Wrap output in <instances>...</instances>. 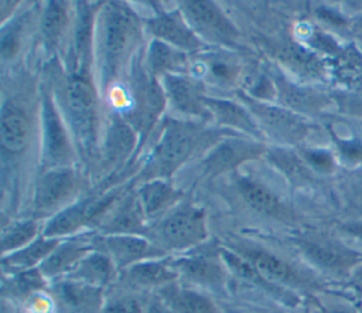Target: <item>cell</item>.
I'll return each instance as SVG.
<instances>
[{"label": "cell", "mask_w": 362, "mask_h": 313, "mask_svg": "<svg viewBox=\"0 0 362 313\" xmlns=\"http://www.w3.org/2000/svg\"><path fill=\"white\" fill-rule=\"evenodd\" d=\"M144 313H170L167 306L161 302V299L157 296L151 303H148L144 307Z\"/></svg>", "instance_id": "cell-47"}, {"label": "cell", "mask_w": 362, "mask_h": 313, "mask_svg": "<svg viewBox=\"0 0 362 313\" xmlns=\"http://www.w3.org/2000/svg\"><path fill=\"white\" fill-rule=\"evenodd\" d=\"M68 6L65 1H48L41 16L40 30L44 47L54 51L62 40L68 25Z\"/></svg>", "instance_id": "cell-35"}, {"label": "cell", "mask_w": 362, "mask_h": 313, "mask_svg": "<svg viewBox=\"0 0 362 313\" xmlns=\"http://www.w3.org/2000/svg\"><path fill=\"white\" fill-rule=\"evenodd\" d=\"M308 313H362L359 307L348 300H332V302H317Z\"/></svg>", "instance_id": "cell-43"}, {"label": "cell", "mask_w": 362, "mask_h": 313, "mask_svg": "<svg viewBox=\"0 0 362 313\" xmlns=\"http://www.w3.org/2000/svg\"><path fill=\"white\" fill-rule=\"evenodd\" d=\"M337 142L338 152L341 157L351 163V164H359L362 163V139H338L334 137Z\"/></svg>", "instance_id": "cell-42"}, {"label": "cell", "mask_w": 362, "mask_h": 313, "mask_svg": "<svg viewBox=\"0 0 362 313\" xmlns=\"http://www.w3.org/2000/svg\"><path fill=\"white\" fill-rule=\"evenodd\" d=\"M133 101L134 109L132 110V118L134 120L130 125L144 137L151 130L167 103L163 85H160L157 78L148 71L147 74L139 75L134 81Z\"/></svg>", "instance_id": "cell-15"}, {"label": "cell", "mask_w": 362, "mask_h": 313, "mask_svg": "<svg viewBox=\"0 0 362 313\" xmlns=\"http://www.w3.org/2000/svg\"><path fill=\"white\" fill-rule=\"evenodd\" d=\"M339 232L348 242H351L349 246L362 252V220L342 224Z\"/></svg>", "instance_id": "cell-45"}, {"label": "cell", "mask_w": 362, "mask_h": 313, "mask_svg": "<svg viewBox=\"0 0 362 313\" xmlns=\"http://www.w3.org/2000/svg\"><path fill=\"white\" fill-rule=\"evenodd\" d=\"M225 132H212L199 122L189 119H168L154 144L140 176L144 181L167 180L182 164H185L194 153L206 150L221 140Z\"/></svg>", "instance_id": "cell-1"}, {"label": "cell", "mask_w": 362, "mask_h": 313, "mask_svg": "<svg viewBox=\"0 0 362 313\" xmlns=\"http://www.w3.org/2000/svg\"><path fill=\"white\" fill-rule=\"evenodd\" d=\"M146 62L147 71L156 78L158 75H184L189 68L188 58L184 51L157 38H154L148 45Z\"/></svg>", "instance_id": "cell-33"}, {"label": "cell", "mask_w": 362, "mask_h": 313, "mask_svg": "<svg viewBox=\"0 0 362 313\" xmlns=\"http://www.w3.org/2000/svg\"><path fill=\"white\" fill-rule=\"evenodd\" d=\"M42 160L48 169L66 167L72 160V144L55 102L48 91L42 95Z\"/></svg>", "instance_id": "cell-10"}, {"label": "cell", "mask_w": 362, "mask_h": 313, "mask_svg": "<svg viewBox=\"0 0 362 313\" xmlns=\"http://www.w3.org/2000/svg\"><path fill=\"white\" fill-rule=\"evenodd\" d=\"M85 227H90V197L75 201L49 217L41 234L52 239H66L76 237Z\"/></svg>", "instance_id": "cell-23"}, {"label": "cell", "mask_w": 362, "mask_h": 313, "mask_svg": "<svg viewBox=\"0 0 362 313\" xmlns=\"http://www.w3.org/2000/svg\"><path fill=\"white\" fill-rule=\"evenodd\" d=\"M206 237L205 211L191 204H182L156 222L150 239L168 254L192 249L204 244Z\"/></svg>", "instance_id": "cell-4"}, {"label": "cell", "mask_w": 362, "mask_h": 313, "mask_svg": "<svg viewBox=\"0 0 362 313\" xmlns=\"http://www.w3.org/2000/svg\"><path fill=\"white\" fill-rule=\"evenodd\" d=\"M351 30L354 31V35H355V38L361 42V45H362V20H358L352 27H351Z\"/></svg>", "instance_id": "cell-48"}, {"label": "cell", "mask_w": 362, "mask_h": 313, "mask_svg": "<svg viewBox=\"0 0 362 313\" xmlns=\"http://www.w3.org/2000/svg\"><path fill=\"white\" fill-rule=\"evenodd\" d=\"M229 248L249 261L264 278L276 285L287 289H315L321 286L318 279L310 272L269 249L247 244L232 245Z\"/></svg>", "instance_id": "cell-7"}, {"label": "cell", "mask_w": 362, "mask_h": 313, "mask_svg": "<svg viewBox=\"0 0 362 313\" xmlns=\"http://www.w3.org/2000/svg\"><path fill=\"white\" fill-rule=\"evenodd\" d=\"M139 207L146 221L157 222L177 207L182 193L174 188L167 180L156 178L144 181L136 191Z\"/></svg>", "instance_id": "cell-20"}, {"label": "cell", "mask_w": 362, "mask_h": 313, "mask_svg": "<svg viewBox=\"0 0 362 313\" xmlns=\"http://www.w3.org/2000/svg\"><path fill=\"white\" fill-rule=\"evenodd\" d=\"M280 58L298 75L307 78H320L324 75V65L317 55L296 42L283 45L280 50Z\"/></svg>", "instance_id": "cell-36"}, {"label": "cell", "mask_w": 362, "mask_h": 313, "mask_svg": "<svg viewBox=\"0 0 362 313\" xmlns=\"http://www.w3.org/2000/svg\"><path fill=\"white\" fill-rule=\"evenodd\" d=\"M163 89L167 102L180 115L189 118L192 122L212 120L205 105L202 85L197 79L187 75H165L163 76Z\"/></svg>", "instance_id": "cell-14"}, {"label": "cell", "mask_w": 362, "mask_h": 313, "mask_svg": "<svg viewBox=\"0 0 362 313\" xmlns=\"http://www.w3.org/2000/svg\"><path fill=\"white\" fill-rule=\"evenodd\" d=\"M262 153H266V149L260 140L245 139L239 137L238 135L226 136L206 152L204 160L201 161L202 176L216 177L247 160L260 156Z\"/></svg>", "instance_id": "cell-11"}, {"label": "cell", "mask_w": 362, "mask_h": 313, "mask_svg": "<svg viewBox=\"0 0 362 313\" xmlns=\"http://www.w3.org/2000/svg\"><path fill=\"white\" fill-rule=\"evenodd\" d=\"M239 98L255 118L262 135L281 143L283 147L301 143L313 129L304 116L284 106L272 105L246 93H240Z\"/></svg>", "instance_id": "cell-5"}, {"label": "cell", "mask_w": 362, "mask_h": 313, "mask_svg": "<svg viewBox=\"0 0 362 313\" xmlns=\"http://www.w3.org/2000/svg\"><path fill=\"white\" fill-rule=\"evenodd\" d=\"M95 248V237L86 238L85 235H76L61 239L38 269L47 280L64 279Z\"/></svg>", "instance_id": "cell-17"}, {"label": "cell", "mask_w": 362, "mask_h": 313, "mask_svg": "<svg viewBox=\"0 0 362 313\" xmlns=\"http://www.w3.org/2000/svg\"><path fill=\"white\" fill-rule=\"evenodd\" d=\"M93 11L86 3L78 4V16L74 31L72 55L75 74L78 76L88 78L89 59L92 55V41H93Z\"/></svg>", "instance_id": "cell-32"}, {"label": "cell", "mask_w": 362, "mask_h": 313, "mask_svg": "<svg viewBox=\"0 0 362 313\" xmlns=\"http://www.w3.org/2000/svg\"><path fill=\"white\" fill-rule=\"evenodd\" d=\"M124 285L134 290H160L178 280L174 258L163 256L139 262L122 272Z\"/></svg>", "instance_id": "cell-18"}, {"label": "cell", "mask_w": 362, "mask_h": 313, "mask_svg": "<svg viewBox=\"0 0 362 313\" xmlns=\"http://www.w3.org/2000/svg\"><path fill=\"white\" fill-rule=\"evenodd\" d=\"M218 255L221 256V259L225 263L229 273H232L233 276L239 278L240 280H243L247 285L262 289L263 292L284 302L286 305H290V306L297 305L298 297L296 296L294 292H291L290 289L283 288L280 285H276L272 280H269L267 278H264L249 261H246L243 256H240L238 252H235L229 246L219 248Z\"/></svg>", "instance_id": "cell-19"}, {"label": "cell", "mask_w": 362, "mask_h": 313, "mask_svg": "<svg viewBox=\"0 0 362 313\" xmlns=\"http://www.w3.org/2000/svg\"><path fill=\"white\" fill-rule=\"evenodd\" d=\"M174 266L178 272V280L185 282L194 289H204L222 293L228 285V273L221 256L189 255L174 258Z\"/></svg>", "instance_id": "cell-13"}, {"label": "cell", "mask_w": 362, "mask_h": 313, "mask_svg": "<svg viewBox=\"0 0 362 313\" xmlns=\"http://www.w3.org/2000/svg\"><path fill=\"white\" fill-rule=\"evenodd\" d=\"M99 313H144V306L133 295H117L103 302Z\"/></svg>", "instance_id": "cell-40"}, {"label": "cell", "mask_w": 362, "mask_h": 313, "mask_svg": "<svg viewBox=\"0 0 362 313\" xmlns=\"http://www.w3.org/2000/svg\"><path fill=\"white\" fill-rule=\"evenodd\" d=\"M294 245L311 266L332 278L348 280L352 272L362 265V252L331 238L298 237Z\"/></svg>", "instance_id": "cell-6"}, {"label": "cell", "mask_w": 362, "mask_h": 313, "mask_svg": "<svg viewBox=\"0 0 362 313\" xmlns=\"http://www.w3.org/2000/svg\"><path fill=\"white\" fill-rule=\"evenodd\" d=\"M332 99L344 115L362 120V88L348 92H338L332 96Z\"/></svg>", "instance_id": "cell-39"}, {"label": "cell", "mask_w": 362, "mask_h": 313, "mask_svg": "<svg viewBox=\"0 0 362 313\" xmlns=\"http://www.w3.org/2000/svg\"><path fill=\"white\" fill-rule=\"evenodd\" d=\"M181 13L201 40H209L218 44L232 45L239 35L236 27L212 1H182Z\"/></svg>", "instance_id": "cell-9"}, {"label": "cell", "mask_w": 362, "mask_h": 313, "mask_svg": "<svg viewBox=\"0 0 362 313\" xmlns=\"http://www.w3.org/2000/svg\"><path fill=\"white\" fill-rule=\"evenodd\" d=\"M100 85L107 88L122 71L139 34L134 13L120 3H106L95 21Z\"/></svg>", "instance_id": "cell-2"}, {"label": "cell", "mask_w": 362, "mask_h": 313, "mask_svg": "<svg viewBox=\"0 0 362 313\" xmlns=\"http://www.w3.org/2000/svg\"><path fill=\"white\" fill-rule=\"evenodd\" d=\"M205 105L211 113L212 120L226 127V130L240 132L256 140H260L263 136L255 118L246 106L233 101L209 96H205Z\"/></svg>", "instance_id": "cell-22"}, {"label": "cell", "mask_w": 362, "mask_h": 313, "mask_svg": "<svg viewBox=\"0 0 362 313\" xmlns=\"http://www.w3.org/2000/svg\"><path fill=\"white\" fill-rule=\"evenodd\" d=\"M157 296L170 313H219L218 306L206 293L178 285V280L157 290Z\"/></svg>", "instance_id": "cell-26"}, {"label": "cell", "mask_w": 362, "mask_h": 313, "mask_svg": "<svg viewBox=\"0 0 362 313\" xmlns=\"http://www.w3.org/2000/svg\"><path fill=\"white\" fill-rule=\"evenodd\" d=\"M59 241L61 239L47 238L41 234L28 245L7 255H1L3 272L17 275L30 269L40 268V265L48 258V255L54 251Z\"/></svg>", "instance_id": "cell-29"}, {"label": "cell", "mask_w": 362, "mask_h": 313, "mask_svg": "<svg viewBox=\"0 0 362 313\" xmlns=\"http://www.w3.org/2000/svg\"><path fill=\"white\" fill-rule=\"evenodd\" d=\"M30 136V122L25 112L14 102L6 101L0 115L1 150L6 154H20L25 150Z\"/></svg>", "instance_id": "cell-24"}, {"label": "cell", "mask_w": 362, "mask_h": 313, "mask_svg": "<svg viewBox=\"0 0 362 313\" xmlns=\"http://www.w3.org/2000/svg\"><path fill=\"white\" fill-rule=\"evenodd\" d=\"M103 289H98L72 279L58 282V297L66 309L75 313H99L103 305Z\"/></svg>", "instance_id": "cell-34"}, {"label": "cell", "mask_w": 362, "mask_h": 313, "mask_svg": "<svg viewBox=\"0 0 362 313\" xmlns=\"http://www.w3.org/2000/svg\"><path fill=\"white\" fill-rule=\"evenodd\" d=\"M20 25L16 24L13 28L3 30L1 34V57L3 59L11 58L17 50H18V44H20Z\"/></svg>", "instance_id": "cell-44"}, {"label": "cell", "mask_w": 362, "mask_h": 313, "mask_svg": "<svg viewBox=\"0 0 362 313\" xmlns=\"http://www.w3.org/2000/svg\"><path fill=\"white\" fill-rule=\"evenodd\" d=\"M236 188L242 200L253 211L276 220H290L293 217L280 197L266 186L246 177H238Z\"/></svg>", "instance_id": "cell-25"}, {"label": "cell", "mask_w": 362, "mask_h": 313, "mask_svg": "<svg viewBox=\"0 0 362 313\" xmlns=\"http://www.w3.org/2000/svg\"><path fill=\"white\" fill-rule=\"evenodd\" d=\"M266 156L272 166H274L293 187H310L317 181L314 170L307 164L300 153L280 146L267 150Z\"/></svg>", "instance_id": "cell-31"}, {"label": "cell", "mask_w": 362, "mask_h": 313, "mask_svg": "<svg viewBox=\"0 0 362 313\" xmlns=\"http://www.w3.org/2000/svg\"><path fill=\"white\" fill-rule=\"evenodd\" d=\"M117 272L112 258L106 252L95 248L64 279H72L98 289H105L115 280Z\"/></svg>", "instance_id": "cell-28"}, {"label": "cell", "mask_w": 362, "mask_h": 313, "mask_svg": "<svg viewBox=\"0 0 362 313\" xmlns=\"http://www.w3.org/2000/svg\"><path fill=\"white\" fill-rule=\"evenodd\" d=\"M66 116L82 156L90 159L98 149V101L88 78L72 75L64 91Z\"/></svg>", "instance_id": "cell-3"}, {"label": "cell", "mask_w": 362, "mask_h": 313, "mask_svg": "<svg viewBox=\"0 0 362 313\" xmlns=\"http://www.w3.org/2000/svg\"><path fill=\"white\" fill-rule=\"evenodd\" d=\"M137 132L126 119H113L102 143V161L107 167L122 164L136 149Z\"/></svg>", "instance_id": "cell-27"}, {"label": "cell", "mask_w": 362, "mask_h": 313, "mask_svg": "<svg viewBox=\"0 0 362 313\" xmlns=\"http://www.w3.org/2000/svg\"><path fill=\"white\" fill-rule=\"evenodd\" d=\"M348 286L351 292L356 297V300L362 305V265H359L348 279Z\"/></svg>", "instance_id": "cell-46"}, {"label": "cell", "mask_w": 362, "mask_h": 313, "mask_svg": "<svg viewBox=\"0 0 362 313\" xmlns=\"http://www.w3.org/2000/svg\"><path fill=\"white\" fill-rule=\"evenodd\" d=\"M202 64H197L198 74L209 76L212 81L218 84H230L238 76V69L235 64L222 57H209L202 61Z\"/></svg>", "instance_id": "cell-38"}, {"label": "cell", "mask_w": 362, "mask_h": 313, "mask_svg": "<svg viewBox=\"0 0 362 313\" xmlns=\"http://www.w3.org/2000/svg\"><path fill=\"white\" fill-rule=\"evenodd\" d=\"M146 218L139 207L136 193L120 197L98 225L100 235L137 234L143 235Z\"/></svg>", "instance_id": "cell-21"}, {"label": "cell", "mask_w": 362, "mask_h": 313, "mask_svg": "<svg viewBox=\"0 0 362 313\" xmlns=\"http://www.w3.org/2000/svg\"><path fill=\"white\" fill-rule=\"evenodd\" d=\"M146 24L154 38L184 52H197L205 47L181 11L158 13L150 17Z\"/></svg>", "instance_id": "cell-16"}, {"label": "cell", "mask_w": 362, "mask_h": 313, "mask_svg": "<svg viewBox=\"0 0 362 313\" xmlns=\"http://www.w3.org/2000/svg\"><path fill=\"white\" fill-rule=\"evenodd\" d=\"M95 246L112 258L119 272L147 259L167 256V252L150 238L137 234L99 235L95 237Z\"/></svg>", "instance_id": "cell-12"}, {"label": "cell", "mask_w": 362, "mask_h": 313, "mask_svg": "<svg viewBox=\"0 0 362 313\" xmlns=\"http://www.w3.org/2000/svg\"><path fill=\"white\" fill-rule=\"evenodd\" d=\"M303 159L307 164L320 173H331L335 169V160L331 153L320 149H303L301 153Z\"/></svg>", "instance_id": "cell-41"}, {"label": "cell", "mask_w": 362, "mask_h": 313, "mask_svg": "<svg viewBox=\"0 0 362 313\" xmlns=\"http://www.w3.org/2000/svg\"><path fill=\"white\" fill-rule=\"evenodd\" d=\"M276 93L281 101V106L296 112V113H318L324 110L328 105L334 103L327 95L317 92L310 88L297 86L286 79H276L274 82Z\"/></svg>", "instance_id": "cell-30"}, {"label": "cell", "mask_w": 362, "mask_h": 313, "mask_svg": "<svg viewBox=\"0 0 362 313\" xmlns=\"http://www.w3.org/2000/svg\"><path fill=\"white\" fill-rule=\"evenodd\" d=\"M79 174L71 166L47 169L34 187V218H49L75 203L72 200L79 190Z\"/></svg>", "instance_id": "cell-8"}, {"label": "cell", "mask_w": 362, "mask_h": 313, "mask_svg": "<svg viewBox=\"0 0 362 313\" xmlns=\"http://www.w3.org/2000/svg\"><path fill=\"white\" fill-rule=\"evenodd\" d=\"M41 235L40 225L35 218L11 222L7 227H3L1 232V255L14 252Z\"/></svg>", "instance_id": "cell-37"}]
</instances>
